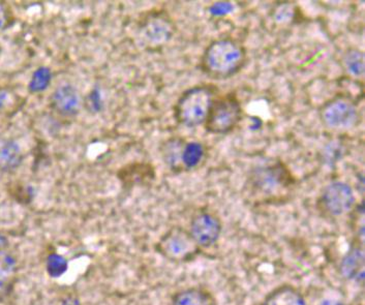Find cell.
<instances>
[{"label": "cell", "mask_w": 365, "mask_h": 305, "mask_svg": "<svg viewBox=\"0 0 365 305\" xmlns=\"http://www.w3.org/2000/svg\"><path fill=\"white\" fill-rule=\"evenodd\" d=\"M157 249L167 260L175 263L187 262L200 252L190 232L181 227H173L167 231L158 242Z\"/></svg>", "instance_id": "obj_6"}, {"label": "cell", "mask_w": 365, "mask_h": 305, "mask_svg": "<svg viewBox=\"0 0 365 305\" xmlns=\"http://www.w3.org/2000/svg\"><path fill=\"white\" fill-rule=\"evenodd\" d=\"M17 259L0 247V304L10 297L17 281Z\"/></svg>", "instance_id": "obj_11"}, {"label": "cell", "mask_w": 365, "mask_h": 305, "mask_svg": "<svg viewBox=\"0 0 365 305\" xmlns=\"http://www.w3.org/2000/svg\"><path fill=\"white\" fill-rule=\"evenodd\" d=\"M247 61V48L232 38L212 41L202 53L200 68L209 79L228 80L242 71Z\"/></svg>", "instance_id": "obj_1"}, {"label": "cell", "mask_w": 365, "mask_h": 305, "mask_svg": "<svg viewBox=\"0 0 365 305\" xmlns=\"http://www.w3.org/2000/svg\"><path fill=\"white\" fill-rule=\"evenodd\" d=\"M341 274L350 281L362 283L364 279V251L361 244L351 247L341 263Z\"/></svg>", "instance_id": "obj_12"}, {"label": "cell", "mask_w": 365, "mask_h": 305, "mask_svg": "<svg viewBox=\"0 0 365 305\" xmlns=\"http://www.w3.org/2000/svg\"><path fill=\"white\" fill-rule=\"evenodd\" d=\"M48 274L53 277H59L68 270V262L63 257L52 254L47 259Z\"/></svg>", "instance_id": "obj_20"}, {"label": "cell", "mask_w": 365, "mask_h": 305, "mask_svg": "<svg viewBox=\"0 0 365 305\" xmlns=\"http://www.w3.org/2000/svg\"><path fill=\"white\" fill-rule=\"evenodd\" d=\"M14 21V13L6 1H0V33L6 31Z\"/></svg>", "instance_id": "obj_21"}, {"label": "cell", "mask_w": 365, "mask_h": 305, "mask_svg": "<svg viewBox=\"0 0 365 305\" xmlns=\"http://www.w3.org/2000/svg\"><path fill=\"white\" fill-rule=\"evenodd\" d=\"M22 98L9 88H0V114L11 115L22 105Z\"/></svg>", "instance_id": "obj_19"}, {"label": "cell", "mask_w": 365, "mask_h": 305, "mask_svg": "<svg viewBox=\"0 0 365 305\" xmlns=\"http://www.w3.org/2000/svg\"><path fill=\"white\" fill-rule=\"evenodd\" d=\"M138 34L143 42L153 47L164 45L174 34V23L162 11L150 13L138 27Z\"/></svg>", "instance_id": "obj_8"}, {"label": "cell", "mask_w": 365, "mask_h": 305, "mask_svg": "<svg viewBox=\"0 0 365 305\" xmlns=\"http://www.w3.org/2000/svg\"><path fill=\"white\" fill-rule=\"evenodd\" d=\"M185 143V140L182 138L174 137L166 140L160 146L163 160L167 165L168 168L175 173L183 172L181 155H182Z\"/></svg>", "instance_id": "obj_13"}, {"label": "cell", "mask_w": 365, "mask_h": 305, "mask_svg": "<svg viewBox=\"0 0 365 305\" xmlns=\"http://www.w3.org/2000/svg\"><path fill=\"white\" fill-rule=\"evenodd\" d=\"M260 305H307V301L297 289L282 286L272 291Z\"/></svg>", "instance_id": "obj_15"}, {"label": "cell", "mask_w": 365, "mask_h": 305, "mask_svg": "<svg viewBox=\"0 0 365 305\" xmlns=\"http://www.w3.org/2000/svg\"><path fill=\"white\" fill-rule=\"evenodd\" d=\"M50 105L59 115L75 116L79 113L81 98L76 87L71 84H63L57 87L52 93Z\"/></svg>", "instance_id": "obj_10"}, {"label": "cell", "mask_w": 365, "mask_h": 305, "mask_svg": "<svg viewBox=\"0 0 365 305\" xmlns=\"http://www.w3.org/2000/svg\"><path fill=\"white\" fill-rule=\"evenodd\" d=\"M213 300L207 291L200 288L185 289L176 293L171 305H212Z\"/></svg>", "instance_id": "obj_17"}, {"label": "cell", "mask_w": 365, "mask_h": 305, "mask_svg": "<svg viewBox=\"0 0 365 305\" xmlns=\"http://www.w3.org/2000/svg\"><path fill=\"white\" fill-rule=\"evenodd\" d=\"M242 118L240 98L235 93H228L215 96L203 125L209 134L222 136L234 132Z\"/></svg>", "instance_id": "obj_4"}, {"label": "cell", "mask_w": 365, "mask_h": 305, "mask_svg": "<svg viewBox=\"0 0 365 305\" xmlns=\"http://www.w3.org/2000/svg\"><path fill=\"white\" fill-rule=\"evenodd\" d=\"M230 8H231V4L229 2H220V4H215V8L211 11H212L213 15L224 16L231 10Z\"/></svg>", "instance_id": "obj_22"}, {"label": "cell", "mask_w": 365, "mask_h": 305, "mask_svg": "<svg viewBox=\"0 0 365 305\" xmlns=\"http://www.w3.org/2000/svg\"><path fill=\"white\" fill-rule=\"evenodd\" d=\"M222 230V222L217 214L202 211L192 217L188 232L199 247H210L220 239Z\"/></svg>", "instance_id": "obj_9"}, {"label": "cell", "mask_w": 365, "mask_h": 305, "mask_svg": "<svg viewBox=\"0 0 365 305\" xmlns=\"http://www.w3.org/2000/svg\"><path fill=\"white\" fill-rule=\"evenodd\" d=\"M321 123L334 132H344L355 127L359 120V112L353 98L337 95L324 103L319 110Z\"/></svg>", "instance_id": "obj_5"}, {"label": "cell", "mask_w": 365, "mask_h": 305, "mask_svg": "<svg viewBox=\"0 0 365 305\" xmlns=\"http://www.w3.org/2000/svg\"><path fill=\"white\" fill-rule=\"evenodd\" d=\"M318 206L329 217H343L351 212L355 206L354 190L344 181L328 183L321 192Z\"/></svg>", "instance_id": "obj_7"}, {"label": "cell", "mask_w": 365, "mask_h": 305, "mask_svg": "<svg viewBox=\"0 0 365 305\" xmlns=\"http://www.w3.org/2000/svg\"><path fill=\"white\" fill-rule=\"evenodd\" d=\"M321 305H344L343 302L337 301V300H325Z\"/></svg>", "instance_id": "obj_23"}, {"label": "cell", "mask_w": 365, "mask_h": 305, "mask_svg": "<svg viewBox=\"0 0 365 305\" xmlns=\"http://www.w3.org/2000/svg\"><path fill=\"white\" fill-rule=\"evenodd\" d=\"M63 305H79V304H78V301H76V300L68 299L66 300V304H64Z\"/></svg>", "instance_id": "obj_24"}, {"label": "cell", "mask_w": 365, "mask_h": 305, "mask_svg": "<svg viewBox=\"0 0 365 305\" xmlns=\"http://www.w3.org/2000/svg\"><path fill=\"white\" fill-rule=\"evenodd\" d=\"M296 179L282 160L272 164L259 165L249 172L247 185L255 196L274 199L292 189Z\"/></svg>", "instance_id": "obj_2"}, {"label": "cell", "mask_w": 365, "mask_h": 305, "mask_svg": "<svg viewBox=\"0 0 365 305\" xmlns=\"http://www.w3.org/2000/svg\"><path fill=\"white\" fill-rule=\"evenodd\" d=\"M341 68L350 77L359 79L364 76V53L357 48H350L343 53Z\"/></svg>", "instance_id": "obj_16"}, {"label": "cell", "mask_w": 365, "mask_h": 305, "mask_svg": "<svg viewBox=\"0 0 365 305\" xmlns=\"http://www.w3.org/2000/svg\"><path fill=\"white\" fill-rule=\"evenodd\" d=\"M21 149L14 142H8L0 148V170L9 171L17 168L22 162Z\"/></svg>", "instance_id": "obj_18"}, {"label": "cell", "mask_w": 365, "mask_h": 305, "mask_svg": "<svg viewBox=\"0 0 365 305\" xmlns=\"http://www.w3.org/2000/svg\"><path fill=\"white\" fill-rule=\"evenodd\" d=\"M207 157V148L198 141H185L181 155L183 171H192L199 168Z\"/></svg>", "instance_id": "obj_14"}, {"label": "cell", "mask_w": 365, "mask_h": 305, "mask_svg": "<svg viewBox=\"0 0 365 305\" xmlns=\"http://www.w3.org/2000/svg\"><path fill=\"white\" fill-rule=\"evenodd\" d=\"M219 88L215 84H202L183 91L174 105V117L183 127L203 125Z\"/></svg>", "instance_id": "obj_3"}]
</instances>
